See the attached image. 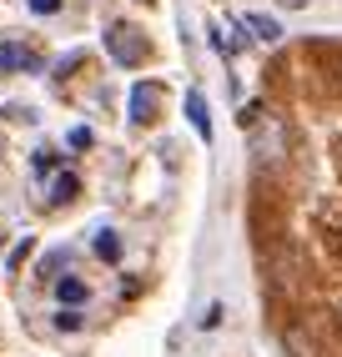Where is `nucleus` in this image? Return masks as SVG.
Here are the masks:
<instances>
[{
    "label": "nucleus",
    "mask_w": 342,
    "mask_h": 357,
    "mask_svg": "<svg viewBox=\"0 0 342 357\" xmlns=\"http://www.w3.org/2000/svg\"><path fill=\"white\" fill-rule=\"evenodd\" d=\"M106 51L116 66H146V56H151V45H146V36L136 26H126V20H116V26L106 31Z\"/></svg>",
    "instance_id": "nucleus-1"
},
{
    "label": "nucleus",
    "mask_w": 342,
    "mask_h": 357,
    "mask_svg": "<svg viewBox=\"0 0 342 357\" xmlns=\"http://www.w3.org/2000/svg\"><path fill=\"white\" fill-rule=\"evenodd\" d=\"M247 131H252V151H257L262 166H277V161L287 156V131H282V121H267V126H262V116H257Z\"/></svg>",
    "instance_id": "nucleus-2"
},
{
    "label": "nucleus",
    "mask_w": 342,
    "mask_h": 357,
    "mask_svg": "<svg viewBox=\"0 0 342 357\" xmlns=\"http://www.w3.org/2000/svg\"><path fill=\"white\" fill-rule=\"evenodd\" d=\"M156 96H161V86H156V81H136V86H131L126 111H131V121H136V126H151V121H156V116H151V111H156Z\"/></svg>",
    "instance_id": "nucleus-3"
},
{
    "label": "nucleus",
    "mask_w": 342,
    "mask_h": 357,
    "mask_svg": "<svg viewBox=\"0 0 342 357\" xmlns=\"http://www.w3.org/2000/svg\"><path fill=\"white\" fill-rule=\"evenodd\" d=\"M10 70H40V56L31 51V45L0 40V76H10Z\"/></svg>",
    "instance_id": "nucleus-4"
},
{
    "label": "nucleus",
    "mask_w": 342,
    "mask_h": 357,
    "mask_svg": "<svg viewBox=\"0 0 342 357\" xmlns=\"http://www.w3.org/2000/svg\"><path fill=\"white\" fill-rule=\"evenodd\" d=\"M282 347H287L292 357H322V347H317V337H312L307 322H292V327L282 332Z\"/></svg>",
    "instance_id": "nucleus-5"
},
{
    "label": "nucleus",
    "mask_w": 342,
    "mask_h": 357,
    "mask_svg": "<svg viewBox=\"0 0 342 357\" xmlns=\"http://www.w3.org/2000/svg\"><path fill=\"white\" fill-rule=\"evenodd\" d=\"M241 36H252V40H262V45H272V40H282V26L272 15H241Z\"/></svg>",
    "instance_id": "nucleus-6"
},
{
    "label": "nucleus",
    "mask_w": 342,
    "mask_h": 357,
    "mask_svg": "<svg viewBox=\"0 0 342 357\" xmlns=\"http://www.w3.org/2000/svg\"><path fill=\"white\" fill-rule=\"evenodd\" d=\"M186 116H191V126H197V136L211 141V111H207V96H202V91H186Z\"/></svg>",
    "instance_id": "nucleus-7"
},
{
    "label": "nucleus",
    "mask_w": 342,
    "mask_h": 357,
    "mask_svg": "<svg viewBox=\"0 0 342 357\" xmlns=\"http://www.w3.org/2000/svg\"><path fill=\"white\" fill-rule=\"evenodd\" d=\"M56 297H61V307H81L86 302V282L81 277H61L56 282Z\"/></svg>",
    "instance_id": "nucleus-8"
},
{
    "label": "nucleus",
    "mask_w": 342,
    "mask_h": 357,
    "mask_svg": "<svg viewBox=\"0 0 342 357\" xmlns=\"http://www.w3.org/2000/svg\"><path fill=\"white\" fill-rule=\"evenodd\" d=\"M76 192H81V181L70 176V172H61V176H56V186H51V202H56V206H66Z\"/></svg>",
    "instance_id": "nucleus-9"
},
{
    "label": "nucleus",
    "mask_w": 342,
    "mask_h": 357,
    "mask_svg": "<svg viewBox=\"0 0 342 357\" xmlns=\"http://www.w3.org/2000/svg\"><path fill=\"white\" fill-rule=\"evenodd\" d=\"M96 257H101V261H121V236L116 231H96Z\"/></svg>",
    "instance_id": "nucleus-10"
},
{
    "label": "nucleus",
    "mask_w": 342,
    "mask_h": 357,
    "mask_svg": "<svg viewBox=\"0 0 342 357\" xmlns=\"http://www.w3.org/2000/svg\"><path fill=\"white\" fill-rule=\"evenodd\" d=\"M31 166H36V176H51V172H56V166H61V156H56V151H45V146H40Z\"/></svg>",
    "instance_id": "nucleus-11"
},
{
    "label": "nucleus",
    "mask_w": 342,
    "mask_h": 357,
    "mask_svg": "<svg viewBox=\"0 0 342 357\" xmlns=\"http://www.w3.org/2000/svg\"><path fill=\"white\" fill-rule=\"evenodd\" d=\"M56 332H81V312H76V307H61V312H56Z\"/></svg>",
    "instance_id": "nucleus-12"
},
{
    "label": "nucleus",
    "mask_w": 342,
    "mask_h": 357,
    "mask_svg": "<svg viewBox=\"0 0 342 357\" xmlns=\"http://www.w3.org/2000/svg\"><path fill=\"white\" fill-rule=\"evenodd\" d=\"M66 261H70V252H51V257H45V261H40V277H45V272H61V267H66Z\"/></svg>",
    "instance_id": "nucleus-13"
},
{
    "label": "nucleus",
    "mask_w": 342,
    "mask_h": 357,
    "mask_svg": "<svg viewBox=\"0 0 342 357\" xmlns=\"http://www.w3.org/2000/svg\"><path fill=\"white\" fill-rule=\"evenodd\" d=\"M26 6H31V15H56L61 0H26Z\"/></svg>",
    "instance_id": "nucleus-14"
},
{
    "label": "nucleus",
    "mask_w": 342,
    "mask_h": 357,
    "mask_svg": "<svg viewBox=\"0 0 342 357\" xmlns=\"http://www.w3.org/2000/svg\"><path fill=\"white\" fill-rule=\"evenodd\" d=\"M70 146L86 151V146H91V131H86V126H76V131H70Z\"/></svg>",
    "instance_id": "nucleus-15"
},
{
    "label": "nucleus",
    "mask_w": 342,
    "mask_h": 357,
    "mask_svg": "<svg viewBox=\"0 0 342 357\" xmlns=\"http://www.w3.org/2000/svg\"><path fill=\"white\" fill-rule=\"evenodd\" d=\"M216 322H222V302H211V307H207V317H202V327H216Z\"/></svg>",
    "instance_id": "nucleus-16"
},
{
    "label": "nucleus",
    "mask_w": 342,
    "mask_h": 357,
    "mask_svg": "<svg viewBox=\"0 0 342 357\" xmlns=\"http://www.w3.org/2000/svg\"><path fill=\"white\" fill-rule=\"evenodd\" d=\"M277 6H282V10H307L312 0H277Z\"/></svg>",
    "instance_id": "nucleus-17"
},
{
    "label": "nucleus",
    "mask_w": 342,
    "mask_h": 357,
    "mask_svg": "<svg viewBox=\"0 0 342 357\" xmlns=\"http://www.w3.org/2000/svg\"><path fill=\"white\" fill-rule=\"evenodd\" d=\"M337 76H342V61H337Z\"/></svg>",
    "instance_id": "nucleus-18"
},
{
    "label": "nucleus",
    "mask_w": 342,
    "mask_h": 357,
    "mask_svg": "<svg viewBox=\"0 0 342 357\" xmlns=\"http://www.w3.org/2000/svg\"><path fill=\"white\" fill-rule=\"evenodd\" d=\"M141 6H151V0H141Z\"/></svg>",
    "instance_id": "nucleus-19"
}]
</instances>
